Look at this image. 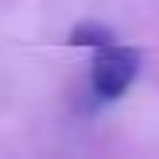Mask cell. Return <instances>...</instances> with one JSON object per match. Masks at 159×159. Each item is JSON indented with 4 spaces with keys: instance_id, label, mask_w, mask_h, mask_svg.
<instances>
[{
    "instance_id": "1",
    "label": "cell",
    "mask_w": 159,
    "mask_h": 159,
    "mask_svg": "<svg viewBox=\"0 0 159 159\" xmlns=\"http://www.w3.org/2000/svg\"><path fill=\"white\" fill-rule=\"evenodd\" d=\"M138 71H142L138 50H131V46H124V43L99 46L96 57H92V74H89L92 99L96 102H117L138 81Z\"/></svg>"
},
{
    "instance_id": "2",
    "label": "cell",
    "mask_w": 159,
    "mask_h": 159,
    "mask_svg": "<svg viewBox=\"0 0 159 159\" xmlns=\"http://www.w3.org/2000/svg\"><path fill=\"white\" fill-rule=\"evenodd\" d=\"M67 43H71V46H85V50H99V46L117 43V32L106 29V25H99V21H81V25L71 29Z\"/></svg>"
}]
</instances>
